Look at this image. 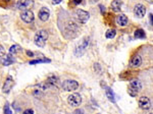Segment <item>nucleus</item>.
Instances as JSON below:
<instances>
[{
	"label": "nucleus",
	"instance_id": "nucleus-1",
	"mask_svg": "<svg viewBox=\"0 0 153 114\" xmlns=\"http://www.w3.org/2000/svg\"><path fill=\"white\" fill-rule=\"evenodd\" d=\"M47 39H48V33H47V31L40 30L36 33V35H35L34 42H35V44H36V46L42 48V47H44L45 44H46Z\"/></svg>",
	"mask_w": 153,
	"mask_h": 114
},
{
	"label": "nucleus",
	"instance_id": "nucleus-2",
	"mask_svg": "<svg viewBox=\"0 0 153 114\" xmlns=\"http://www.w3.org/2000/svg\"><path fill=\"white\" fill-rule=\"evenodd\" d=\"M142 89V83L139 80H132L129 84V89H128V93L130 96L136 97Z\"/></svg>",
	"mask_w": 153,
	"mask_h": 114
},
{
	"label": "nucleus",
	"instance_id": "nucleus-3",
	"mask_svg": "<svg viewBox=\"0 0 153 114\" xmlns=\"http://www.w3.org/2000/svg\"><path fill=\"white\" fill-rule=\"evenodd\" d=\"M89 43H90V39H89L88 37L83 39L82 42L76 47L75 51H74L76 56L80 57V56H82V55L85 54V52H86L87 49H88V47H89Z\"/></svg>",
	"mask_w": 153,
	"mask_h": 114
},
{
	"label": "nucleus",
	"instance_id": "nucleus-4",
	"mask_svg": "<svg viewBox=\"0 0 153 114\" xmlns=\"http://www.w3.org/2000/svg\"><path fill=\"white\" fill-rule=\"evenodd\" d=\"M62 88L67 92H73L79 88V83L75 80H67L62 83Z\"/></svg>",
	"mask_w": 153,
	"mask_h": 114
},
{
	"label": "nucleus",
	"instance_id": "nucleus-5",
	"mask_svg": "<svg viewBox=\"0 0 153 114\" xmlns=\"http://www.w3.org/2000/svg\"><path fill=\"white\" fill-rule=\"evenodd\" d=\"M75 16L79 22H81V24H86V22H88L89 17H90V14H89V12L85 11V10L83 9H76L75 12Z\"/></svg>",
	"mask_w": 153,
	"mask_h": 114
},
{
	"label": "nucleus",
	"instance_id": "nucleus-6",
	"mask_svg": "<svg viewBox=\"0 0 153 114\" xmlns=\"http://www.w3.org/2000/svg\"><path fill=\"white\" fill-rule=\"evenodd\" d=\"M67 102H69V104L71 105V106L78 107V106H80L81 103H82V97H81L79 94H76V93H74V94L69 96Z\"/></svg>",
	"mask_w": 153,
	"mask_h": 114
},
{
	"label": "nucleus",
	"instance_id": "nucleus-7",
	"mask_svg": "<svg viewBox=\"0 0 153 114\" xmlns=\"http://www.w3.org/2000/svg\"><path fill=\"white\" fill-rule=\"evenodd\" d=\"M33 4H34L33 0H18V1L16 2L15 6L18 9L24 11V10H28L30 7H32Z\"/></svg>",
	"mask_w": 153,
	"mask_h": 114
},
{
	"label": "nucleus",
	"instance_id": "nucleus-8",
	"mask_svg": "<svg viewBox=\"0 0 153 114\" xmlns=\"http://www.w3.org/2000/svg\"><path fill=\"white\" fill-rule=\"evenodd\" d=\"M138 104H139V107L141 109H143V110H149L150 108H151V101H150V99L148 98V97H141V98H139V101H138Z\"/></svg>",
	"mask_w": 153,
	"mask_h": 114
},
{
	"label": "nucleus",
	"instance_id": "nucleus-9",
	"mask_svg": "<svg viewBox=\"0 0 153 114\" xmlns=\"http://www.w3.org/2000/svg\"><path fill=\"white\" fill-rule=\"evenodd\" d=\"M20 18H22L25 22H27V24H31V22L34 20L35 16L33 11L28 9V10H24V11L20 13Z\"/></svg>",
	"mask_w": 153,
	"mask_h": 114
},
{
	"label": "nucleus",
	"instance_id": "nucleus-10",
	"mask_svg": "<svg viewBox=\"0 0 153 114\" xmlns=\"http://www.w3.org/2000/svg\"><path fill=\"white\" fill-rule=\"evenodd\" d=\"M134 13L139 18L144 17L146 13V7L143 4H137V5L135 6V8H134Z\"/></svg>",
	"mask_w": 153,
	"mask_h": 114
},
{
	"label": "nucleus",
	"instance_id": "nucleus-11",
	"mask_svg": "<svg viewBox=\"0 0 153 114\" xmlns=\"http://www.w3.org/2000/svg\"><path fill=\"white\" fill-rule=\"evenodd\" d=\"M13 85H14V82H13V80H12V78L10 76H8L7 78H6V80H5V83H4V85H3L2 92L5 93V94L9 93L10 90H11V88L13 87Z\"/></svg>",
	"mask_w": 153,
	"mask_h": 114
},
{
	"label": "nucleus",
	"instance_id": "nucleus-12",
	"mask_svg": "<svg viewBox=\"0 0 153 114\" xmlns=\"http://www.w3.org/2000/svg\"><path fill=\"white\" fill-rule=\"evenodd\" d=\"M38 16L42 22H46V20L49 18V16H50V10H49L47 7H42L40 10H39Z\"/></svg>",
	"mask_w": 153,
	"mask_h": 114
},
{
	"label": "nucleus",
	"instance_id": "nucleus-13",
	"mask_svg": "<svg viewBox=\"0 0 153 114\" xmlns=\"http://www.w3.org/2000/svg\"><path fill=\"white\" fill-rule=\"evenodd\" d=\"M141 64H142V58L140 55H134V56L131 58V60H130V65H131V67L137 68L139 67Z\"/></svg>",
	"mask_w": 153,
	"mask_h": 114
},
{
	"label": "nucleus",
	"instance_id": "nucleus-14",
	"mask_svg": "<svg viewBox=\"0 0 153 114\" xmlns=\"http://www.w3.org/2000/svg\"><path fill=\"white\" fill-rule=\"evenodd\" d=\"M115 22H117V26L126 27L128 24V22H129V20H128V17H127V15H126V14L121 13L119 15L117 16V18H115Z\"/></svg>",
	"mask_w": 153,
	"mask_h": 114
},
{
	"label": "nucleus",
	"instance_id": "nucleus-15",
	"mask_svg": "<svg viewBox=\"0 0 153 114\" xmlns=\"http://www.w3.org/2000/svg\"><path fill=\"white\" fill-rule=\"evenodd\" d=\"M14 61H15V58H14L13 55L9 54V53H8L6 56L1 58V63L3 64V65H5V66L10 65V64H12Z\"/></svg>",
	"mask_w": 153,
	"mask_h": 114
},
{
	"label": "nucleus",
	"instance_id": "nucleus-16",
	"mask_svg": "<svg viewBox=\"0 0 153 114\" xmlns=\"http://www.w3.org/2000/svg\"><path fill=\"white\" fill-rule=\"evenodd\" d=\"M46 83H47V85H48L49 87H54V86L57 87L58 86V84H59V80H58L57 76H49V78H47Z\"/></svg>",
	"mask_w": 153,
	"mask_h": 114
},
{
	"label": "nucleus",
	"instance_id": "nucleus-17",
	"mask_svg": "<svg viewBox=\"0 0 153 114\" xmlns=\"http://www.w3.org/2000/svg\"><path fill=\"white\" fill-rule=\"evenodd\" d=\"M121 5H123V1L121 0H113L111 2V9L115 12H119L121 9Z\"/></svg>",
	"mask_w": 153,
	"mask_h": 114
},
{
	"label": "nucleus",
	"instance_id": "nucleus-18",
	"mask_svg": "<svg viewBox=\"0 0 153 114\" xmlns=\"http://www.w3.org/2000/svg\"><path fill=\"white\" fill-rule=\"evenodd\" d=\"M104 89H105V94H106V96H107V98H108V100L110 101V102H112V103H115L114 94H113L112 90H111V89L109 88V87H107V86H105Z\"/></svg>",
	"mask_w": 153,
	"mask_h": 114
},
{
	"label": "nucleus",
	"instance_id": "nucleus-19",
	"mask_svg": "<svg viewBox=\"0 0 153 114\" xmlns=\"http://www.w3.org/2000/svg\"><path fill=\"white\" fill-rule=\"evenodd\" d=\"M22 51V47L20 46V45H12L11 47H10V49H9V54H11V55H15V54H18V52H20Z\"/></svg>",
	"mask_w": 153,
	"mask_h": 114
},
{
	"label": "nucleus",
	"instance_id": "nucleus-20",
	"mask_svg": "<svg viewBox=\"0 0 153 114\" xmlns=\"http://www.w3.org/2000/svg\"><path fill=\"white\" fill-rule=\"evenodd\" d=\"M134 36H135V38H137V39H144L146 37V35H145V32H144L142 29H139V30H137L135 32Z\"/></svg>",
	"mask_w": 153,
	"mask_h": 114
},
{
	"label": "nucleus",
	"instance_id": "nucleus-21",
	"mask_svg": "<svg viewBox=\"0 0 153 114\" xmlns=\"http://www.w3.org/2000/svg\"><path fill=\"white\" fill-rule=\"evenodd\" d=\"M115 35H117V31L114 29H110V30H108L106 32L105 36H106L107 39H113L115 37Z\"/></svg>",
	"mask_w": 153,
	"mask_h": 114
},
{
	"label": "nucleus",
	"instance_id": "nucleus-22",
	"mask_svg": "<svg viewBox=\"0 0 153 114\" xmlns=\"http://www.w3.org/2000/svg\"><path fill=\"white\" fill-rule=\"evenodd\" d=\"M46 62H50L49 59H36L30 61V64H37V63H46Z\"/></svg>",
	"mask_w": 153,
	"mask_h": 114
},
{
	"label": "nucleus",
	"instance_id": "nucleus-23",
	"mask_svg": "<svg viewBox=\"0 0 153 114\" xmlns=\"http://www.w3.org/2000/svg\"><path fill=\"white\" fill-rule=\"evenodd\" d=\"M4 114H13V112L10 109V106L8 103H6L5 106H4Z\"/></svg>",
	"mask_w": 153,
	"mask_h": 114
},
{
	"label": "nucleus",
	"instance_id": "nucleus-24",
	"mask_svg": "<svg viewBox=\"0 0 153 114\" xmlns=\"http://www.w3.org/2000/svg\"><path fill=\"white\" fill-rule=\"evenodd\" d=\"M94 70L96 72H98L99 74H100V72L102 71V69H101V65L99 63H95L94 64Z\"/></svg>",
	"mask_w": 153,
	"mask_h": 114
},
{
	"label": "nucleus",
	"instance_id": "nucleus-25",
	"mask_svg": "<svg viewBox=\"0 0 153 114\" xmlns=\"http://www.w3.org/2000/svg\"><path fill=\"white\" fill-rule=\"evenodd\" d=\"M5 56V50H4V48H3V46H1L0 45V57H4Z\"/></svg>",
	"mask_w": 153,
	"mask_h": 114
},
{
	"label": "nucleus",
	"instance_id": "nucleus-26",
	"mask_svg": "<svg viewBox=\"0 0 153 114\" xmlns=\"http://www.w3.org/2000/svg\"><path fill=\"white\" fill-rule=\"evenodd\" d=\"M22 114H34V110L33 109H26Z\"/></svg>",
	"mask_w": 153,
	"mask_h": 114
},
{
	"label": "nucleus",
	"instance_id": "nucleus-27",
	"mask_svg": "<svg viewBox=\"0 0 153 114\" xmlns=\"http://www.w3.org/2000/svg\"><path fill=\"white\" fill-rule=\"evenodd\" d=\"M72 2H73L75 5H78V4L82 3V0H72Z\"/></svg>",
	"mask_w": 153,
	"mask_h": 114
},
{
	"label": "nucleus",
	"instance_id": "nucleus-28",
	"mask_svg": "<svg viewBox=\"0 0 153 114\" xmlns=\"http://www.w3.org/2000/svg\"><path fill=\"white\" fill-rule=\"evenodd\" d=\"M99 7H100V9H101V13L104 14V12H105V7H104L103 5H99Z\"/></svg>",
	"mask_w": 153,
	"mask_h": 114
},
{
	"label": "nucleus",
	"instance_id": "nucleus-29",
	"mask_svg": "<svg viewBox=\"0 0 153 114\" xmlns=\"http://www.w3.org/2000/svg\"><path fill=\"white\" fill-rule=\"evenodd\" d=\"M149 20H150V24L153 26V14L152 13L149 14Z\"/></svg>",
	"mask_w": 153,
	"mask_h": 114
},
{
	"label": "nucleus",
	"instance_id": "nucleus-30",
	"mask_svg": "<svg viewBox=\"0 0 153 114\" xmlns=\"http://www.w3.org/2000/svg\"><path fill=\"white\" fill-rule=\"evenodd\" d=\"M62 0H52V3L53 4H59Z\"/></svg>",
	"mask_w": 153,
	"mask_h": 114
},
{
	"label": "nucleus",
	"instance_id": "nucleus-31",
	"mask_svg": "<svg viewBox=\"0 0 153 114\" xmlns=\"http://www.w3.org/2000/svg\"><path fill=\"white\" fill-rule=\"evenodd\" d=\"M27 54H28L29 56H31V57H33V56H34V53H33V52H31V51H27Z\"/></svg>",
	"mask_w": 153,
	"mask_h": 114
},
{
	"label": "nucleus",
	"instance_id": "nucleus-32",
	"mask_svg": "<svg viewBox=\"0 0 153 114\" xmlns=\"http://www.w3.org/2000/svg\"><path fill=\"white\" fill-rule=\"evenodd\" d=\"M1 1L5 2V3H8V2H10V0H1Z\"/></svg>",
	"mask_w": 153,
	"mask_h": 114
},
{
	"label": "nucleus",
	"instance_id": "nucleus-33",
	"mask_svg": "<svg viewBox=\"0 0 153 114\" xmlns=\"http://www.w3.org/2000/svg\"><path fill=\"white\" fill-rule=\"evenodd\" d=\"M147 2H149V3H153V0H146Z\"/></svg>",
	"mask_w": 153,
	"mask_h": 114
}]
</instances>
